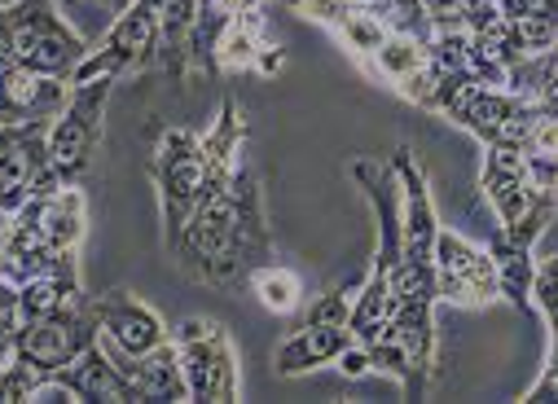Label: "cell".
Here are the masks:
<instances>
[{
    "instance_id": "obj_18",
    "label": "cell",
    "mask_w": 558,
    "mask_h": 404,
    "mask_svg": "<svg viewBox=\"0 0 558 404\" xmlns=\"http://www.w3.org/2000/svg\"><path fill=\"white\" fill-rule=\"evenodd\" d=\"M282 5L308 23H322L326 32L339 36V45L356 58V66H365L383 40L391 36V27L365 5V0H282Z\"/></svg>"
},
{
    "instance_id": "obj_4",
    "label": "cell",
    "mask_w": 558,
    "mask_h": 404,
    "mask_svg": "<svg viewBox=\"0 0 558 404\" xmlns=\"http://www.w3.org/2000/svg\"><path fill=\"white\" fill-rule=\"evenodd\" d=\"M84 233L88 203L75 185L36 194L0 224V282L19 291L36 278H80Z\"/></svg>"
},
{
    "instance_id": "obj_1",
    "label": "cell",
    "mask_w": 558,
    "mask_h": 404,
    "mask_svg": "<svg viewBox=\"0 0 558 404\" xmlns=\"http://www.w3.org/2000/svg\"><path fill=\"white\" fill-rule=\"evenodd\" d=\"M396 181H400V264H396V313L383 321L374 339L361 343L369 374H387L400 382L404 400H423L436 382V242H440V216L427 163L409 146L391 155Z\"/></svg>"
},
{
    "instance_id": "obj_19",
    "label": "cell",
    "mask_w": 558,
    "mask_h": 404,
    "mask_svg": "<svg viewBox=\"0 0 558 404\" xmlns=\"http://www.w3.org/2000/svg\"><path fill=\"white\" fill-rule=\"evenodd\" d=\"M71 97V79L40 75L23 62L0 58V123L23 119H58Z\"/></svg>"
},
{
    "instance_id": "obj_7",
    "label": "cell",
    "mask_w": 558,
    "mask_h": 404,
    "mask_svg": "<svg viewBox=\"0 0 558 404\" xmlns=\"http://www.w3.org/2000/svg\"><path fill=\"white\" fill-rule=\"evenodd\" d=\"M427 110L471 132L480 146H519V150L541 119V106L527 93L493 88L475 75H436V93Z\"/></svg>"
},
{
    "instance_id": "obj_22",
    "label": "cell",
    "mask_w": 558,
    "mask_h": 404,
    "mask_svg": "<svg viewBox=\"0 0 558 404\" xmlns=\"http://www.w3.org/2000/svg\"><path fill=\"white\" fill-rule=\"evenodd\" d=\"M251 295L268 313H277V317H291V313L304 308V282H300V273H295V268H287V264H277V259L259 264L255 273H251Z\"/></svg>"
},
{
    "instance_id": "obj_21",
    "label": "cell",
    "mask_w": 558,
    "mask_h": 404,
    "mask_svg": "<svg viewBox=\"0 0 558 404\" xmlns=\"http://www.w3.org/2000/svg\"><path fill=\"white\" fill-rule=\"evenodd\" d=\"M128 378L136 382L142 400H155V404H168V400H190V382H185V365H181V347L177 339L159 343L155 352L136 356V360H123Z\"/></svg>"
},
{
    "instance_id": "obj_5",
    "label": "cell",
    "mask_w": 558,
    "mask_h": 404,
    "mask_svg": "<svg viewBox=\"0 0 558 404\" xmlns=\"http://www.w3.org/2000/svg\"><path fill=\"white\" fill-rule=\"evenodd\" d=\"M93 339H101L88 295L80 304H66L49 317L19 321L10 352L0 360V400H36L49 378H58Z\"/></svg>"
},
{
    "instance_id": "obj_14",
    "label": "cell",
    "mask_w": 558,
    "mask_h": 404,
    "mask_svg": "<svg viewBox=\"0 0 558 404\" xmlns=\"http://www.w3.org/2000/svg\"><path fill=\"white\" fill-rule=\"evenodd\" d=\"M436 291H440V304H458V308H488L506 299L488 246H475L449 229H440V242H436Z\"/></svg>"
},
{
    "instance_id": "obj_17",
    "label": "cell",
    "mask_w": 558,
    "mask_h": 404,
    "mask_svg": "<svg viewBox=\"0 0 558 404\" xmlns=\"http://www.w3.org/2000/svg\"><path fill=\"white\" fill-rule=\"evenodd\" d=\"M211 66L216 71H246V75H282L287 66V53L282 45L272 40L268 32V19H264V5H251L242 14H233L220 36H216V49H211Z\"/></svg>"
},
{
    "instance_id": "obj_11",
    "label": "cell",
    "mask_w": 558,
    "mask_h": 404,
    "mask_svg": "<svg viewBox=\"0 0 558 404\" xmlns=\"http://www.w3.org/2000/svg\"><path fill=\"white\" fill-rule=\"evenodd\" d=\"M194 404H233L238 400V352L229 330L216 317H190L172 330Z\"/></svg>"
},
{
    "instance_id": "obj_3",
    "label": "cell",
    "mask_w": 558,
    "mask_h": 404,
    "mask_svg": "<svg viewBox=\"0 0 558 404\" xmlns=\"http://www.w3.org/2000/svg\"><path fill=\"white\" fill-rule=\"evenodd\" d=\"M251 142V123L238 106L233 93L220 97V114L211 123V132H194V127H168L155 159H150V181L159 189V220H163V246L172 250L190 224V216L203 207L207 194H216L233 168L246 159Z\"/></svg>"
},
{
    "instance_id": "obj_20",
    "label": "cell",
    "mask_w": 558,
    "mask_h": 404,
    "mask_svg": "<svg viewBox=\"0 0 558 404\" xmlns=\"http://www.w3.org/2000/svg\"><path fill=\"white\" fill-rule=\"evenodd\" d=\"M532 308L545 321V365H541V378L523 391V400L541 404V400H558V255L536 264V273H532Z\"/></svg>"
},
{
    "instance_id": "obj_6",
    "label": "cell",
    "mask_w": 558,
    "mask_h": 404,
    "mask_svg": "<svg viewBox=\"0 0 558 404\" xmlns=\"http://www.w3.org/2000/svg\"><path fill=\"white\" fill-rule=\"evenodd\" d=\"M352 181L361 185L374 229H378L369 273H365V282H356V295H352V334H356V343H365L396 313L391 286H396V264H400V181H396V168L383 159H356Z\"/></svg>"
},
{
    "instance_id": "obj_9",
    "label": "cell",
    "mask_w": 558,
    "mask_h": 404,
    "mask_svg": "<svg viewBox=\"0 0 558 404\" xmlns=\"http://www.w3.org/2000/svg\"><path fill=\"white\" fill-rule=\"evenodd\" d=\"M352 295H356V286L343 282L339 291H330V295H322L304 308L300 326L272 347V374L277 378H304L322 365H339L356 347Z\"/></svg>"
},
{
    "instance_id": "obj_28",
    "label": "cell",
    "mask_w": 558,
    "mask_h": 404,
    "mask_svg": "<svg viewBox=\"0 0 558 404\" xmlns=\"http://www.w3.org/2000/svg\"><path fill=\"white\" fill-rule=\"evenodd\" d=\"M128 5H132V0H106V10H110V14H123Z\"/></svg>"
},
{
    "instance_id": "obj_24",
    "label": "cell",
    "mask_w": 558,
    "mask_h": 404,
    "mask_svg": "<svg viewBox=\"0 0 558 404\" xmlns=\"http://www.w3.org/2000/svg\"><path fill=\"white\" fill-rule=\"evenodd\" d=\"M523 159H527V172L541 189L558 194V119L554 114H541L536 127L527 132L523 142Z\"/></svg>"
},
{
    "instance_id": "obj_27",
    "label": "cell",
    "mask_w": 558,
    "mask_h": 404,
    "mask_svg": "<svg viewBox=\"0 0 558 404\" xmlns=\"http://www.w3.org/2000/svg\"><path fill=\"white\" fill-rule=\"evenodd\" d=\"M14 326H19V291L0 282V360H5V352H10Z\"/></svg>"
},
{
    "instance_id": "obj_8",
    "label": "cell",
    "mask_w": 558,
    "mask_h": 404,
    "mask_svg": "<svg viewBox=\"0 0 558 404\" xmlns=\"http://www.w3.org/2000/svg\"><path fill=\"white\" fill-rule=\"evenodd\" d=\"M0 58L71 79L88 58V40L58 14V0H14L0 5Z\"/></svg>"
},
{
    "instance_id": "obj_23",
    "label": "cell",
    "mask_w": 558,
    "mask_h": 404,
    "mask_svg": "<svg viewBox=\"0 0 558 404\" xmlns=\"http://www.w3.org/2000/svg\"><path fill=\"white\" fill-rule=\"evenodd\" d=\"M84 299V286L80 278H36L27 286H19V321H36V317H49L66 304H80Z\"/></svg>"
},
{
    "instance_id": "obj_26",
    "label": "cell",
    "mask_w": 558,
    "mask_h": 404,
    "mask_svg": "<svg viewBox=\"0 0 558 404\" xmlns=\"http://www.w3.org/2000/svg\"><path fill=\"white\" fill-rule=\"evenodd\" d=\"M545 79H558V40H554L541 58H527V62H523V71L514 75V93H532V88L545 84Z\"/></svg>"
},
{
    "instance_id": "obj_16",
    "label": "cell",
    "mask_w": 558,
    "mask_h": 404,
    "mask_svg": "<svg viewBox=\"0 0 558 404\" xmlns=\"http://www.w3.org/2000/svg\"><path fill=\"white\" fill-rule=\"evenodd\" d=\"M88 304H93L101 339L110 343V352L119 360H136V356H146V352H155L159 343L172 339L168 321L150 304L132 299V291H106V295H93Z\"/></svg>"
},
{
    "instance_id": "obj_10",
    "label": "cell",
    "mask_w": 558,
    "mask_h": 404,
    "mask_svg": "<svg viewBox=\"0 0 558 404\" xmlns=\"http://www.w3.org/2000/svg\"><path fill=\"white\" fill-rule=\"evenodd\" d=\"M114 84L119 79L71 84V97L49 127V163H53L58 185H80L84 172L93 168V159L101 150V123H106V101H110Z\"/></svg>"
},
{
    "instance_id": "obj_12",
    "label": "cell",
    "mask_w": 558,
    "mask_h": 404,
    "mask_svg": "<svg viewBox=\"0 0 558 404\" xmlns=\"http://www.w3.org/2000/svg\"><path fill=\"white\" fill-rule=\"evenodd\" d=\"M49 127L53 119L0 123V216H14L36 194L62 189L49 163Z\"/></svg>"
},
{
    "instance_id": "obj_25",
    "label": "cell",
    "mask_w": 558,
    "mask_h": 404,
    "mask_svg": "<svg viewBox=\"0 0 558 404\" xmlns=\"http://www.w3.org/2000/svg\"><path fill=\"white\" fill-rule=\"evenodd\" d=\"M365 5L400 36H413V40H432L436 36V23H432V10L427 0H365Z\"/></svg>"
},
{
    "instance_id": "obj_2",
    "label": "cell",
    "mask_w": 558,
    "mask_h": 404,
    "mask_svg": "<svg viewBox=\"0 0 558 404\" xmlns=\"http://www.w3.org/2000/svg\"><path fill=\"white\" fill-rule=\"evenodd\" d=\"M172 255L185 278L211 291H229V295L246 291L255 268L272 259L264 189L246 159L233 168V176L216 194L203 198V207L190 216Z\"/></svg>"
},
{
    "instance_id": "obj_15",
    "label": "cell",
    "mask_w": 558,
    "mask_h": 404,
    "mask_svg": "<svg viewBox=\"0 0 558 404\" xmlns=\"http://www.w3.org/2000/svg\"><path fill=\"white\" fill-rule=\"evenodd\" d=\"M49 395H71V400H101V404H142V391L128 378L123 360L110 352L106 339H93L58 378H49L40 387L36 400Z\"/></svg>"
},
{
    "instance_id": "obj_13",
    "label": "cell",
    "mask_w": 558,
    "mask_h": 404,
    "mask_svg": "<svg viewBox=\"0 0 558 404\" xmlns=\"http://www.w3.org/2000/svg\"><path fill=\"white\" fill-rule=\"evenodd\" d=\"M159 53H163V45H159L155 10L146 5V0H132L123 14H114V23L101 36V45L88 49V58L75 66L71 84H84V79H123L132 71L155 66Z\"/></svg>"
}]
</instances>
